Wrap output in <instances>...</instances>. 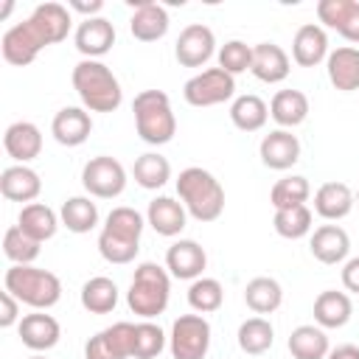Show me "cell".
<instances>
[{
    "label": "cell",
    "mask_w": 359,
    "mask_h": 359,
    "mask_svg": "<svg viewBox=\"0 0 359 359\" xmlns=\"http://www.w3.org/2000/svg\"><path fill=\"white\" fill-rule=\"evenodd\" d=\"M67 31H70V11L62 3H39L28 20L11 25L3 34L0 42L3 59L14 67H25L39 56L42 48L62 42Z\"/></svg>",
    "instance_id": "6da1fadb"
},
{
    "label": "cell",
    "mask_w": 359,
    "mask_h": 359,
    "mask_svg": "<svg viewBox=\"0 0 359 359\" xmlns=\"http://www.w3.org/2000/svg\"><path fill=\"white\" fill-rule=\"evenodd\" d=\"M73 90L90 112H115L123 101V90L115 73L98 59H81L73 67Z\"/></svg>",
    "instance_id": "7a4b0ae2"
},
{
    "label": "cell",
    "mask_w": 359,
    "mask_h": 359,
    "mask_svg": "<svg viewBox=\"0 0 359 359\" xmlns=\"http://www.w3.org/2000/svg\"><path fill=\"white\" fill-rule=\"evenodd\" d=\"M140 233H143V216L135 208H112L104 230L98 236V252L109 264H129L135 261L140 250Z\"/></svg>",
    "instance_id": "3957f363"
},
{
    "label": "cell",
    "mask_w": 359,
    "mask_h": 359,
    "mask_svg": "<svg viewBox=\"0 0 359 359\" xmlns=\"http://www.w3.org/2000/svg\"><path fill=\"white\" fill-rule=\"evenodd\" d=\"M177 194L185 205V210L196 219V222H216L224 210V188L222 182L199 168V165H191L185 171H180L177 177Z\"/></svg>",
    "instance_id": "277c9868"
},
{
    "label": "cell",
    "mask_w": 359,
    "mask_h": 359,
    "mask_svg": "<svg viewBox=\"0 0 359 359\" xmlns=\"http://www.w3.org/2000/svg\"><path fill=\"white\" fill-rule=\"evenodd\" d=\"M3 286L6 292H11L20 303L42 311V309H50L59 303L62 297V280L48 272V269H39V266H22V264H14L6 269V278H3Z\"/></svg>",
    "instance_id": "5b68a950"
},
{
    "label": "cell",
    "mask_w": 359,
    "mask_h": 359,
    "mask_svg": "<svg viewBox=\"0 0 359 359\" xmlns=\"http://www.w3.org/2000/svg\"><path fill=\"white\" fill-rule=\"evenodd\" d=\"M135 126L140 140L149 146H163L177 135V118L171 109V101L163 90H143L132 101Z\"/></svg>",
    "instance_id": "8992f818"
},
{
    "label": "cell",
    "mask_w": 359,
    "mask_h": 359,
    "mask_svg": "<svg viewBox=\"0 0 359 359\" xmlns=\"http://www.w3.org/2000/svg\"><path fill=\"white\" fill-rule=\"evenodd\" d=\"M168 297H171V278H168V272L160 264H154V261L140 264L135 269V278H132L129 292H126L129 309L137 317L151 320V317L165 311Z\"/></svg>",
    "instance_id": "52a82bcc"
},
{
    "label": "cell",
    "mask_w": 359,
    "mask_h": 359,
    "mask_svg": "<svg viewBox=\"0 0 359 359\" xmlns=\"http://www.w3.org/2000/svg\"><path fill=\"white\" fill-rule=\"evenodd\" d=\"M182 95L191 107H216L236 95V76L222 67H208L185 81Z\"/></svg>",
    "instance_id": "ba28073f"
},
{
    "label": "cell",
    "mask_w": 359,
    "mask_h": 359,
    "mask_svg": "<svg viewBox=\"0 0 359 359\" xmlns=\"http://www.w3.org/2000/svg\"><path fill=\"white\" fill-rule=\"evenodd\" d=\"M210 348V323L202 314H180L171 325L174 359H205Z\"/></svg>",
    "instance_id": "9c48e42d"
},
{
    "label": "cell",
    "mask_w": 359,
    "mask_h": 359,
    "mask_svg": "<svg viewBox=\"0 0 359 359\" xmlns=\"http://www.w3.org/2000/svg\"><path fill=\"white\" fill-rule=\"evenodd\" d=\"M81 185L90 196H98V199H115L123 194L126 188V171L123 165L115 160V157H93L84 163L81 168Z\"/></svg>",
    "instance_id": "30bf717a"
},
{
    "label": "cell",
    "mask_w": 359,
    "mask_h": 359,
    "mask_svg": "<svg viewBox=\"0 0 359 359\" xmlns=\"http://www.w3.org/2000/svg\"><path fill=\"white\" fill-rule=\"evenodd\" d=\"M135 348V323H115L84 345V359H129Z\"/></svg>",
    "instance_id": "8fae6325"
},
{
    "label": "cell",
    "mask_w": 359,
    "mask_h": 359,
    "mask_svg": "<svg viewBox=\"0 0 359 359\" xmlns=\"http://www.w3.org/2000/svg\"><path fill=\"white\" fill-rule=\"evenodd\" d=\"M216 50V36L208 25L202 22H191L180 31L177 45H174V56L182 67H202Z\"/></svg>",
    "instance_id": "7c38bea8"
},
{
    "label": "cell",
    "mask_w": 359,
    "mask_h": 359,
    "mask_svg": "<svg viewBox=\"0 0 359 359\" xmlns=\"http://www.w3.org/2000/svg\"><path fill=\"white\" fill-rule=\"evenodd\" d=\"M205 266H208V255L191 238H180V241H174L165 250V269H168V275H174L180 280H196V278H202Z\"/></svg>",
    "instance_id": "4fadbf2b"
},
{
    "label": "cell",
    "mask_w": 359,
    "mask_h": 359,
    "mask_svg": "<svg viewBox=\"0 0 359 359\" xmlns=\"http://www.w3.org/2000/svg\"><path fill=\"white\" fill-rule=\"evenodd\" d=\"M258 154H261V163L266 168L286 171L300 160V140L289 129H275V132L264 135V140L258 146Z\"/></svg>",
    "instance_id": "5bb4252c"
},
{
    "label": "cell",
    "mask_w": 359,
    "mask_h": 359,
    "mask_svg": "<svg viewBox=\"0 0 359 359\" xmlns=\"http://www.w3.org/2000/svg\"><path fill=\"white\" fill-rule=\"evenodd\" d=\"M76 48L84 59H98L112 50L115 45V28L107 17H87L76 28Z\"/></svg>",
    "instance_id": "9a60e30c"
},
{
    "label": "cell",
    "mask_w": 359,
    "mask_h": 359,
    "mask_svg": "<svg viewBox=\"0 0 359 359\" xmlns=\"http://www.w3.org/2000/svg\"><path fill=\"white\" fill-rule=\"evenodd\" d=\"M3 149L11 160H17V165H25L31 160L39 157L42 151V132L36 123L31 121H17L6 129L3 135Z\"/></svg>",
    "instance_id": "2e32d148"
},
{
    "label": "cell",
    "mask_w": 359,
    "mask_h": 359,
    "mask_svg": "<svg viewBox=\"0 0 359 359\" xmlns=\"http://www.w3.org/2000/svg\"><path fill=\"white\" fill-rule=\"evenodd\" d=\"M317 17L348 42H359V0H320Z\"/></svg>",
    "instance_id": "e0dca14e"
},
{
    "label": "cell",
    "mask_w": 359,
    "mask_h": 359,
    "mask_svg": "<svg viewBox=\"0 0 359 359\" xmlns=\"http://www.w3.org/2000/svg\"><path fill=\"white\" fill-rule=\"evenodd\" d=\"M135 6V14L129 20V31L135 39L140 42H157L165 36L168 31V11L160 6V3H151V0H132Z\"/></svg>",
    "instance_id": "ac0fdd59"
},
{
    "label": "cell",
    "mask_w": 359,
    "mask_h": 359,
    "mask_svg": "<svg viewBox=\"0 0 359 359\" xmlns=\"http://www.w3.org/2000/svg\"><path fill=\"white\" fill-rule=\"evenodd\" d=\"M292 70V62L286 56V50L275 42H258L252 45V67L250 73L258 79V81H266V84H278L289 76Z\"/></svg>",
    "instance_id": "d6986e66"
},
{
    "label": "cell",
    "mask_w": 359,
    "mask_h": 359,
    "mask_svg": "<svg viewBox=\"0 0 359 359\" xmlns=\"http://www.w3.org/2000/svg\"><path fill=\"white\" fill-rule=\"evenodd\" d=\"M93 132V118L81 107H65L50 121V135L62 146H81Z\"/></svg>",
    "instance_id": "ffe728a7"
},
{
    "label": "cell",
    "mask_w": 359,
    "mask_h": 359,
    "mask_svg": "<svg viewBox=\"0 0 359 359\" xmlns=\"http://www.w3.org/2000/svg\"><path fill=\"white\" fill-rule=\"evenodd\" d=\"M17 331H20L22 345L31 348V351H36V353H39V351H50V348L59 342V337H62V328H59L56 317H50V314H45V311L25 314V317L20 320V325H17Z\"/></svg>",
    "instance_id": "44dd1931"
},
{
    "label": "cell",
    "mask_w": 359,
    "mask_h": 359,
    "mask_svg": "<svg viewBox=\"0 0 359 359\" xmlns=\"http://www.w3.org/2000/svg\"><path fill=\"white\" fill-rule=\"evenodd\" d=\"M292 59L300 67H317L323 59H328V36H325L323 25L306 22L297 28V34L292 39Z\"/></svg>",
    "instance_id": "7402d4cb"
},
{
    "label": "cell",
    "mask_w": 359,
    "mask_h": 359,
    "mask_svg": "<svg viewBox=\"0 0 359 359\" xmlns=\"http://www.w3.org/2000/svg\"><path fill=\"white\" fill-rule=\"evenodd\" d=\"M325 70H328V81L339 93L359 90V48L342 45V48L331 50L325 59Z\"/></svg>",
    "instance_id": "603a6c76"
},
{
    "label": "cell",
    "mask_w": 359,
    "mask_h": 359,
    "mask_svg": "<svg viewBox=\"0 0 359 359\" xmlns=\"http://www.w3.org/2000/svg\"><path fill=\"white\" fill-rule=\"evenodd\" d=\"M39 191H42V180L28 165H8L0 174V194L8 202H25V205H31L39 196Z\"/></svg>",
    "instance_id": "cb8c5ba5"
},
{
    "label": "cell",
    "mask_w": 359,
    "mask_h": 359,
    "mask_svg": "<svg viewBox=\"0 0 359 359\" xmlns=\"http://www.w3.org/2000/svg\"><path fill=\"white\" fill-rule=\"evenodd\" d=\"M356 205V194L345 182H325L314 194V213L323 216L325 222L345 219Z\"/></svg>",
    "instance_id": "d4e9b609"
},
{
    "label": "cell",
    "mask_w": 359,
    "mask_h": 359,
    "mask_svg": "<svg viewBox=\"0 0 359 359\" xmlns=\"http://www.w3.org/2000/svg\"><path fill=\"white\" fill-rule=\"evenodd\" d=\"M185 205L171 199V196H157L149 202V210H146V222L151 224V230L157 236H180L185 230Z\"/></svg>",
    "instance_id": "484cf974"
},
{
    "label": "cell",
    "mask_w": 359,
    "mask_h": 359,
    "mask_svg": "<svg viewBox=\"0 0 359 359\" xmlns=\"http://www.w3.org/2000/svg\"><path fill=\"white\" fill-rule=\"evenodd\" d=\"M309 247L320 264H342L351 252V238L339 224H323L311 233Z\"/></svg>",
    "instance_id": "4316f807"
},
{
    "label": "cell",
    "mask_w": 359,
    "mask_h": 359,
    "mask_svg": "<svg viewBox=\"0 0 359 359\" xmlns=\"http://www.w3.org/2000/svg\"><path fill=\"white\" fill-rule=\"evenodd\" d=\"M269 115L280 129L300 126L309 118V98L300 90H278L269 101Z\"/></svg>",
    "instance_id": "83f0119b"
},
{
    "label": "cell",
    "mask_w": 359,
    "mask_h": 359,
    "mask_svg": "<svg viewBox=\"0 0 359 359\" xmlns=\"http://www.w3.org/2000/svg\"><path fill=\"white\" fill-rule=\"evenodd\" d=\"M353 314V303L345 292L325 289L314 300V323L320 328H342Z\"/></svg>",
    "instance_id": "f1b7e54d"
},
{
    "label": "cell",
    "mask_w": 359,
    "mask_h": 359,
    "mask_svg": "<svg viewBox=\"0 0 359 359\" xmlns=\"http://www.w3.org/2000/svg\"><path fill=\"white\" fill-rule=\"evenodd\" d=\"M17 224H20V230H22L25 236H31L34 241L42 244V241H48V238L56 236L59 219H56V213H53L48 205L31 202V205H22V210H20V216H17Z\"/></svg>",
    "instance_id": "f546056e"
},
{
    "label": "cell",
    "mask_w": 359,
    "mask_h": 359,
    "mask_svg": "<svg viewBox=\"0 0 359 359\" xmlns=\"http://www.w3.org/2000/svg\"><path fill=\"white\" fill-rule=\"evenodd\" d=\"M244 303L255 314H272L283 303V289H280V283L275 278H266V275L252 278L247 283V289H244Z\"/></svg>",
    "instance_id": "4dcf8cb0"
},
{
    "label": "cell",
    "mask_w": 359,
    "mask_h": 359,
    "mask_svg": "<svg viewBox=\"0 0 359 359\" xmlns=\"http://www.w3.org/2000/svg\"><path fill=\"white\" fill-rule=\"evenodd\" d=\"M266 118H269L266 101L258 98V95H252V93L238 95V98L230 104V121H233V126L241 129V132H258V129H264Z\"/></svg>",
    "instance_id": "1f68e13d"
},
{
    "label": "cell",
    "mask_w": 359,
    "mask_h": 359,
    "mask_svg": "<svg viewBox=\"0 0 359 359\" xmlns=\"http://www.w3.org/2000/svg\"><path fill=\"white\" fill-rule=\"evenodd\" d=\"M328 351V337L320 325H297L289 334V353L294 359H325Z\"/></svg>",
    "instance_id": "d6a6232c"
},
{
    "label": "cell",
    "mask_w": 359,
    "mask_h": 359,
    "mask_svg": "<svg viewBox=\"0 0 359 359\" xmlns=\"http://www.w3.org/2000/svg\"><path fill=\"white\" fill-rule=\"evenodd\" d=\"M132 177H135V182H137L140 188L157 191V188H163V185L171 180V163H168L163 154H157V151H146V154H140V157L135 160Z\"/></svg>",
    "instance_id": "836d02e7"
},
{
    "label": "cell",
    "mask_w": 359,
    "mask_h": 359,
    "mask_svg": "<svg viewBox=\"0 0 359 359\" xmlns=\"http://www.w3.org/2000/svg\"><path fill=\"white\" fill-rule=\"evenodd\" d=\"M81 306L90 314H109L118 306V286L112 278L95 275L81 286Z\"/></svg>",
    "instance_id": "e575fe53"
},
{
    "label": "cell",
    "mask_w": 359,
    "mask_h": 359,
    "mask_svg": "<svg viewBox=\"0 0 359 359\" xmlns=\"http://www.w3.org/2000/svg\"><path fill=\"white\" fill-rule=\"evenodd\" d=\"M59 219L70 233H90L98 224V208L90 202V196H70L65 199Z\"/></svg>",
    "instance_id": "d590c367"
},
{
    "label": "cell",
    "mask_w": 359,
    "mask_h": 359,
    "mask_svg": "<svg viewBox=\"0 0 359 359\" xmlns=\"http://www.w3.org/2000/svg\"><path fill=\"white\" fill-rule=\"evenodd\" d=\"M275 342V328L269 320L264 317H250L238 325V348L250 356H258V353H266Z\"/></svg>",
    "instance_id": "8d00e7d4"
},
{
    "label": "cell",
    "mask_w": 359,
    "mask_h": 359,
    "mask_svg": "<svg viewBox=\"0 0 359 359\" xmlns=\"http://www.w3.org/2000/svg\"><path fill=\"white\" fill-rule=\"evenodd\" d=\"M311 196V185L306 177L300 174H292V177H283L272 185L269 191V202L275 210H283V208H294V205H306Z\"/></svg>",
    "instance_id": "74e56055"
},
{
    "label": "cell",
    "mask_w": 359,
    "mask_h": 359,
    "mask_svg": "<svg viewBox=\"0 0 359 359\" xmlns=\"http://www.w3.org/2000/svg\"><path fill=\"white\" fill-rule=\"evenodd\" d=\"M224 303V289L216 278H196L191 286H188V306L196 311V314H210V311H219Z\"/></svg>",
    "instance_id": "f35d334b"
},
{
    "label": "cell",
    "mask_w": 359,
    "mask_h": 359,
    "mask_svg": "<svg viewBox=\"0 0 359 359\" xmlns=\"http://www.w3.org/2000/svg\"><path fill=\"white\" fill-rule=\"evenodd\" d=\"M275 233L283 236V238H303L309 236L311 230V210L309 205H294V208H283V210H275Z\"/></svg>",
    "instance_id": "ab89813d"
},
{
    "label": "cell",
    "mask_w": 359,
    "mask_h": 359,
    "mask_svg": "<svg viewBox=\"0 0 359 359\" xmlns=\"http://www.w3.org/2000/svg\"><path fill=\"white\" fill-rule=\"evenodd\" d=\"M3 252H6V258H8L11 264L28 266V264H34V261L39 258V241H34L31 236H25V233L20 230V224H14V227H8L6 236H3Z\"/></svg>",
    "instance_id": "60d3db41"
},
{
    "label": "cell",
    "mask_w": 359,
    "mask_h": 359,
    "mask_svg": "<svg viewBox=\"0 0 359 359\" xmlns=\"http://www.w3.org/2000/svg\"><path fill=\"white\" fill-rule=\"evenodd\" d=\"M165 348V334L160 325L143 320L135 325V348H132V356L135 359H157Z\"/></svg>",
    "instance_id": "b9f144b4"
},
{
    "label": "cell",
    "mask_w": 359,
    "mask_h": 359,
    "mask_svg": "<svg viewBox=\"0 0 359 359\" xmlns=\"http://www.w3.org/2000/svg\"><path fill=\"white\" fill-rule=\"evenodd\" d=\"M219 67L227 70L230 76H238L252 67V48L241 39H230L219 48Z\"/></svg>",
    "instance_id": "7bdbcfd3"
},
{
    "label": "cell",
    "mask_w": 359,
    "mask_h": 359,
    "mask_svg": "<svg viewBox=\"0 0 359 359\" xmlns=\"http://www.w3.org/2000/svg\"><path fill=\"white\" fill-rule=\"evenodd\" d=\"M0 328H11L17 320H20V300L11 294V292H3L0 294Z\"/></svg>",
    "instance_id": "ee69618b"
},
{
    "label": "cell",
    "mask_w": 359,
    "mask_h": 359,
    "mask_svg": "<svg viewBox=\"0 0 359 359\" xmlns=\"http://www.w3.org/2000/svg\"><path fill=\"white\" fill-rule=\"evenodd\" d=\"M342 286L348 292L359 294V255L351 258V261H345V266H342Z\"/></svg>",
    "instance_id": "f6af8a7d"
},
{
    "label": "cell",
    "mask_w": 359,
    "mask_h": 359,
    "mask_svg": "<svg viewBox=\"0 0 359 359\" xmlns=\"http://www.w3.org/2000/svg\"><path fill=\"white\" fill-rule=\"evenodd\" d=\"M325 359H359V348L356 345H337L334 351H328Z\"/></svg>",
    "instance_id": "bcb514c9"
},
{
    "label": "cell",
    "mask_w": 359,
    "mask_h": 359,
    "mask_svg": "<svg viewBox=\"0 0 359 359\" xmlns=\"http://www.w3.org/2000/svg\"><path fill=\"white\" fill-rule=\"evenodd\" d=\"M70 8H73V11H81V14H90V17H93V14H98V11L104 8V3H101V0H93V3H79V0H73V3H70Z\"/></svg>",
    "instance_id": "7dc6e473"
},
{
    "label": "cell",
    "mask_w": 359,
    "mask_h": 359,
    "mask_svg": "<svg viewBox=\"0 0 359 359\" xmlns=\"http://www.w3.org/2000/svg\"><path fill=\"white\" fill-rule=\"evenodd\" d=\"M31 359H45V356H31Z\"/></svg>",
    "instance_id": "c3c4849f"
},
{
    "label": "cell",
    "mask_w": 359,
    "mask_h": 359,
    "mask_svg": "<svg viewBox=\"0 0 359 359\" xmlns=\"http://www.w3.org/2000/svg\"><path fill=\"white\" fill-rule=\"evenodd\" d=\"M356 205H359V191H356Z\"/></svg>",
    "instance_id": "681fc988"
}]
</instances>
